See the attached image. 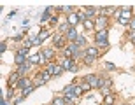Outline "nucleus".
Returning a JSON list of instances; mask_svg holds the SVG:
<instances>
[{
	"label": "nucleus",
	"instance_id": "ddd939ff",
	"mask_svg": "<svg viewBox=\"0 0 135 105\" xmlns=\"http://www.w3.org/2000/svg\"><path fill=\"white\" fill-rule=\"evenodd\" d=\"M42 54H44V58H53V56H55V51L53 49H46Z\"/></svg>",
	"mask_w": 135,
	"mask_h": 105
},
{
	"label": "nucleus",
	"instance_id": "39448f33",
	"mask_svg": "<svg viewBox=\"0 0 135 105\" xmlns=\"http://www.w3.org/2000/svg\"><path fill=\"white\" fill-rule=\"evenodd\" d=\"M95 39H97V42H102V40H107V30H100V32H97Z\"/></svg>",
	"mask_w": 135,
	"mask_h": 105
},
{
	"label": "nucleus",
	"instance_id": "20e7f679",
	"mask_svg": "<svg viewBox=\"0 0 135 105\" xmlns=\"http://www.w3.org/2000/svg\"><path fill=\"white\" fill-rule=\"evenodd\" d=\"M79 21H81V16H79V14H70V16H69V25H70V26L77 25Z\"/></svg>",
	"mask_w": 135,
	"mask_h": 105
},
{
	"label": "nucleus",
	"instance_id": "412c9836",
	"mask_svg": "<svg viewBox=\"0 0 135 105\" xmlns=\"http://www.w3.org/2000/svg\"><path fill=\"white\" fill-rule=\"evenodd\" d=\"M86 14H88V16H93V14H95V9H93V7H86Z\"/></svg>",
	"mask_w": 135,
	"mask_h": 105
},
{
	"label": "nucleus",
	"instance_id": "bb28decb",
	"mask_svg": "<svg viewBox=\"0 0 135 105\" xmlns=\"http://www.w3.org/2000/svg\"><path fill=\"white\" fill-rule=\"evenodd\" d=\"M130 26H132V30L135 32V18H132V21H130Z\"/></svg>",
	"mask_w": 135,
	"mask_h": 105
},
{
	"label": "nucleus",
	"instance_id": "c85d7f7f",
	"mask_svg": "<svg viewBox=\"0 0 135 105\" xmlns=\"http://www.w3.org/2000/svg\"><path fill=\"white\" fill-rule=\"evenodd\" d=\"M105 67H107L109 70H114V65H112V63H105Z\"/></svg>",
	"mask_w": 135,
	"mask_h": 105
},
{
	"label": "nucleus",
	"instance_id": "6e6552de",
	"mask_svg": "<svg viewBox=\"0 0 135 105\" xmlns=\"http://www.w3.org/2000/svg\"><path fill=\"white\" fill-rule=\"evenodd\" d=\"M77 37H79V35H77V32H75L74 28H70V30H69V33H67V39H69V40H72V42H75V40H77Z\"/></svg>",
	"mask_w": 135,
	"mask_h": 105
},
{
	"label": "nucleus",
	"instance_id": "dca6fc26",
	"mask_svg": "<svg viewBox=\"0 0 135 105\" xmlns=\"http://www.w3.org/2000/svg\"><path fill=\"white\" fill-rule=\"evenodd\" d=\"M32 89H33V86H28V88H26V89H23V98H25V96H28L32 93Z\"/></svg>",
	"mask_w": 135,
	"mask_h": 105
},
{
	"label": "nucleus",
	"instance_id": "2eb2a0df",
	"mask_svg": "<svg viewBox=\"0 0 135 105\" xmlns=\"http://www.w3.org/2000/svg\"><path fill=\"white\" fill-rule=\"evenodd\" d=\"M112 103H114V96L107 95V98H105V105H112Z\"/></svg>",
	"mask_w": 135,
	"mask_h": 105
},
{
	"label": "nucleus",
	"instance_id": "473e14b6",
	"mask_svg": "<svg viewBox=\"0 0 135 105\" xmlns=\"http://www.w3.org/2000/svg\"><path fill=\"white\" fill-rule=\"evenodd\" d=\"M133 42H135V40H133Z\"/></svg>",
	"mask_w": 135,
	"mask_h": 105
},
{
	"label": "nucleus",
	"instance_id": "9b49d317",
	"mask_svg": "<svg viewBox=\"0 0 135 105\" xmlns=\"http://www.w3.org/2000/svg\"><path fill=\"white\" fill-rule=\"evenodd\" d=\"M47 35H49V32H46V30H40V33L37 35V39H39V42H42V40L47 39Z\"/></svg>",
	"mask_w": 135,
	"mask_h": 105
},
{
	"label": "nucleus",
	"instance_id": "9d476101",
	"mask_svg": "<svg viewBox=\"0 0 135 105\" xmlns=\"http://www.w3.org/2000/svg\"><path fill=\"white\" fill-rule=\"evenodd\" d=\"M30 68V63H23V65H20V70H18V75L20 77H23V74H25L26 70Z\"/></svg>",
	"mask_w": 135,
	"mask_h": 105
},
{
	"label": "nucleus",
	"instance_id": "2f4dec72",
	"mask_svg": "<svg viewBox=\"0 0 135 105\" xmlns=\"http://www.w3.org/2000/svg\"><path fill=\"white\" fill-rule=\"evenodd\" d=\"M0 105H12V103H7V102H5L4 98H2V100H0Z\"/></svg>",
	"mask_w": 135,
	"mask_h": 105
},
{
	"label": "nucleus",
	"instance_id": "aec40b11",
	"mask_svg": "<svg viewBox=\"0 0 135 105\" xmlns=\"http://www.w3.org/2000/svg\"><path fill=\"white\" fill-rule=\"evenodd\" d=\"M55 105H65V98H55Z\"/></svg>",
	"mask_w": 135,
	"mask_h": 105
},
{
	"label": "nucleus",
	"instance_id": "a211bd4d",
	"mask_svg": "<svg viewBox=\"0 0 135 105\" xmlns=\"http://www.w3.org/2000/svg\"><path fill=\"white\" fill-rule=\"evenodd\" d=\"M84 28H93V21H90V19H84Z\"/></svg>",
	"mask_w": 135,
	"mask_h": 105
},
{
	"label": "nucleus",
	"instance_id": "f03ea898",
	"mask_svg": "<svg viewBox=\"0 0 135 105\" xmlns=\"http://www.w3.org/2000/svg\"><path fill=\"white\" fill-rule=\"evenodd\" d=\"M86 82L91 88H100V86H104V81H100L97 75H86Z\"/></svg>",
	"mask_w": 135,
	"mask_h": 105
},
{
	"label": "nucleus",
	"instance_id": "0eeeda50",
	"mask_svg": "<svg viewBox=\"0 0 135 105\" xmlns=\"http://www.w3.org/2000/svg\"><path fill=\"white\" fill-rule=\"evenodd\" d=\"M28 86H30V81H28V79H23V77H21V79H20V82H18V86H16V88H20V89H26Z\"/></svg>",
	"mask_w": 135,
	"mask_h": 105
},
{
	"label": "nucleus",
	"instance_id": "4468645a",
	"mask_svg": "<svg viewBox=\"0 0 135 105\" xmlns=\"http://www.w3.org/2000/svg\"><path fill=\"white\" fill-rule=\"evenodd\" d=\"M16 63H18V65H23V63H25V56L23 54H16Z\"/></svg>",
	"mask_w": 135,
	"mask_h": 105
},
{
	"label": "nucleus",
	"instance_id": "f3484780",
	"mask_svg": "<svg viewBox=\"0 0 135 105\" xmlns=\"http://www.w3.org/2000/svg\"><path fill=\"white\" fill-rule=\"evenodd\" d=\"M75 44H77V46H84V44H86L84 37H77V40H75Z\"/></svg>",
	"mask_w": 135,
	"mask_h": 105
},
{
	"label": "nucleus",
	"instance_id": "393cba45",
	"mask_svg": "<svg viewBox=\"0 0 135 105\" xmlns=\"http://www.w3.org/2000/svg\"><path fill=\"white\" fill-rule=\"evenodd\" d=\"M114 7H107V9H104V12H105V14H110V12H114Z\"/></svg>",
	"mask_w": 135,
	"mask_h": 105
},
{
	"label": "nucleus",
	"instance_id": "c756f323",
	"mask_svg": "<svg viewBox=\"0 0 135 105\" xmlns=\"http://www.w3.org/2000/svg\"><path fill=\"white\" fill-rule=\"evenodd\" d=\"M128 37H130V39H133V40H135V32H133V30H132V32H130V33H128Z\"/></svg>",
	"mask_w": 135,
	"mask_h": 105
},
{
	"label": "nucleus",
	"instance_id": "423d86ee",
	"mask_svg": "<svg viewBox=\"0 0 135 105\" xmlns=\"http://www.w3.org/2000/svg\"><path fill=\"white\" fill-rule=\"evenodd\" d=\"M105 25H107V18H105V16H102V18H98V19H97V26H98V32L104 30Z\"/></svg>",
	"mask_w": 135,
	"mask_h": 105
},
{
	"label": "nucleus",
	"instance_id": "a878e982",
	"mask_svg": "<svg viewBox=\"0 0 135 105\" xmlns=\"http://www.w3.org/2000/svg\"><path fill=\"white\" fill-rule=\"evenodd\" d=\"M61 72H63V67H56V74L55 75H60Z\"/></svg>",
	"mask_w": 135,
	"mask_h": 105
},
{
	"label": "nucleus",
	"instance_id": "6ab92c4d",
	"mask_svg": "<svg viewBox=\"0 0 135 105\" xmlns=\"http://www.w3.org/2000/svg\"><path fill=\"white\" fill-rule=\"evenodd\" d=\"M28 60H30V63H39V61H40V56H30Z\"/></svg>",
	"mask_w": 135,
	"mask_h": 105
},
{
	"label": "nucleus",
	"instance_id": "7c9ffc66",
	"mask_svg": "<svg viewBox=\"0 0 135 105\" xmlns=\"http://www.w3.org/2000/svg\"><path fill=\"white\" fill-rule=\"evenodd\" d=\"M12 91H14V89H12V88H11V89L7 91V98H11V96H12Z\"/></svg>",
	"mask_w": 135,
	"mask_h": 105
},
{
	"label": "nucleus",
	"instance_id": "cd10ccee",
	"mask_svg": "<svg viewBox=\"0 0 135 105\" xmlns=\"http://www.w3.org/2000/svg\"><path fill=\"white\" fill-rule=\"evenodd\" d=\"M5 51V42H2V44H0V53H4Z\"/></svg>",
	"mask_w": 135,
	"mask_h": 105
},
{
	"label": "nucleus",
	"instance_id": "b1692460",
	"mask_svg": "<svg viewBox=\"0 0 135 105\" xmlns=\"http://www.w3.org/2000/svg\"><path fill=\"white\" fill-rule=\"evenodd\" d=\"M81 89H83V91H88V89H91V86L88 84V82H84V84L81 86Z\"/></svg>",
	"mask_w": 135,
	"mask_h": 105
},
{
	"label": "nucleus",
	"instance_id": "f8f14e48",
	"mask_svg": "<svg viewBox=\"0 0 135 105\" xmlns=\"http://www.w3.org/2000/svg\"><path fill=\"white\" fill-rule=\"evenodd\" d=\"M56 67L58 65H53V63H49V65H47V68H46V72H47V74H56Z\"/></svg>",
	"mask_w": 135,
	"mask_h": 105
},
{
	"label": "nucleus",
	"instance_id": "7ed1b4c3",
	"mask_svg": "<svg viewBox=\"0 0 135 105\" xmlns=\"http://www.w3.org/2000/svg\"><path fill=\"white\" fill-rule=\"evenodd\" d=\"M97 56H98V49L97 47H88L86 49V63H91Z\"/></svg>",
	"mask_w": 135,
	"mask_h": 105
},
{
	"label": "nucleus",
	"instance_id": "4be33fe9",
	"mask_svg": "<svg viewBox=\"0 0 135 105\" xmlns=\"http://www.w3.org/2000/svg\"><path fill=\"white\" fill-rule=\"evenodd\" d=\"M97 46H98V47H107V46H109V42H107V40H102V42H97Z\"/></svg>",
	"mask_w": 135,
	"mask_h": 105
},
{
	"label": "nucleus",
	"instance_id": "f257e3e1",
	"mask_svg": "<svg viewBox=\"0 0 135 105\" xmlns=\"http://www.w3.org/2000/svg\"><path fill=\"white\" fill-rule=\"evenodd\" d=\"M130 21H132V11H130V7H125L119 16V23L121 25H128Z\"/></svg>",
	"mask_w": 135,
	"mask_h": 105
},
{
	"label": "nucleus",
	"instance_id": "1a4fd4ad",
	"mask_svg": "<svg viewBox=\"0 0 135 105\" xmlns=\"http://www.w3.org/2000/svg\"><path fill=\"white\" fill-rule=\"evenodd\" d=\"M55 47H65L63 46V39H61V35H55Z\"/></svg>",
	"mask_w": 135,
	"mask_h": 105
},
{
	"label": "nucleus",
	"instance_id": "5701e85b",
	"mask_svg": "<svg viewBox=\"0 0 135 105\" xmlns=\"http://www.w3.org/2000/svg\"><path fill=\"white\" fill-rule=\"evenodd\" d=\"M49 11H51V7H49V9H47V11H46L44 14H42V18H40V21H46V19H47V18H49Z\"/></svg>",
	"mask_w": 135,
	"mask_h": 105
}]
</instances>
